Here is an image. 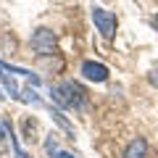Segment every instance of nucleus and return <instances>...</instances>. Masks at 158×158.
Segmentation results:
<instances>
[{"label": "nucleus", "mask_w": 158, "mask_h": 158, "mask_svg": "<svg viewBox=\"0 0 158 158\" xmlns=\"http://www.w3.org/2000/svg\"><path fill=\"white\" fill-rule=\"evenodd\" d=\"M50 95L61 108H79L85 103V90H82L77 82H66V85H61V87H53Z\"/></svg>", "instance_id": "1"}, {"label": "nucleus", "mask_w": 158, "mask_h": 158, "mask_svg": "<svg viewBox=\"0 0 158 158\" xmlns=\"http://www.w3.org/2000/svg\"><path fill=\"white\" fill-rule=\"evenodd\" d=\"M90 16H92V21H95L98 32H100L106 40H111L113 34H116V16H113L111 11H106V8H100V6H92Z\"/></svg>", "instance_id": "2"}, {"label": "nucleus", "mask_w": 158, "mask_h": 158, "mask_svg": "<svg viewBox=\"0 0 158 158\" xmlns=\"http://www.w3.org/2000/svg\"><path fill=\"white\" fill-rule=\"evenodd\" d=\"M32 48L40 53V56H50L56 50V34L50 29H37L32 34Z\"/></svg>", "instance_id": "3"}, {"label": "nucleus", "mask_w": 158, "mask_h": 158, "mask_svg": "<svg viewBox=\"0 0 158 158\" xmlns=\"http://www.w3.org/2000/svg\"><path fill=\"white\" fill-rule=\"evenodd\" d=\"M82 74H85L90 82H106L108 79V69L103 63H95V61H85L82 63Z\"/></svg>", "instance_id": "4"}, {"label": "nucleus", "mask_w": 158, "mask_h": 158, "mask_svg": "<svg viewBox=\"0 0 158 158\" xmlns=\"http://www.w3.org/2000/svg\"><path fill=\"white\" fill-rule=\"evenodd\" d=\"M145 153H148V142L142 140V137H135V140L127 145L124 158H145Z\"/></svg>", "instance_id": "5"}, {"label": "nucleus", "mask_w": 158, "mask_h": 158, "mask_svg": "<svg viewBox=\"0 0 158 158\" xmlns=\"http://www.w3.org/2000/svg\"><path fill=\"white\" fill-rule=\"evenodd\" d=\"M19 100H24V103H40V98H37V92L32 90V87H27V90L21 92V98Z\"/></svg>", "instance_id": "6"}, {"label": "nucleus", "mask_w": 158, "mask_h": 158, "mask_svg": "<svg viewBox=\"0 0 158 158\" xmlns=\"http://www.w3.org/2000/svg\"><path fill=\"white\" fill-rule=\"evenodd\" d=\"M53 118H56L58 124H61V127H63V129H66V132H69V135H71V127H69V121H66V118H63V113H61V111H53Z\"/></svg>", "instance_id": "7"}, {"label": "nucleus", "mask_w": 158, "mask_h": 158, "mask_svg": "<svg viewBox=\"0 0 158 158\" xmlns=\"http://www.w3.org/2000/svg\"><path fill=\"white\" fill-rule=\"evenodd\" d=\"M148 79H150V85H153V87H158V69H153Z\"/></svg>", "instance_id": "8"}, {"label": "nucleus", "mask_w": 158, "mask_h": 158, "mask_svg": "<svg viewBox=\"0 0 158 158\" xmlns=\"http://www.w3.org/2000/svg\"><path fill=\"white\" fill-rule=\"evenodd\" d=\"M58 158H77V156H71V153H61Z\"/></svg>", "instance_id": "9"}, {"label": "nucleus", "mask_w": 158, "mask_h": 158, "mask_svg": "<svg viewBox=\"0 0 158 158\" xmlns=\"http://www.w3.org/2000/svg\"><path fill=\"white\" fill-rule=\"evenodd\" d=\"M3 135H6V127H3V124H0V140H3Z\"/></svg>", "instance_id": "10"}, {"label": "nucleus", "mask_w": 158, "mask_h": 158, "mask_svg": "<svg viewBox=\"0 0 158 158\" xmlns=\"http://www.w3.org/2000/svg\"><path fill=\"white\" fill-rule=\"evenodd\" d=\"M153 27H156V29H158V16H153Z\"/></svg>", "instance_id": "11"}, {"label": "nucleus", "mask_w": 158, "mask_h": 158, "mask_svg": "<svg viewBox=\"0 0 158 158\" xmlns=\"http://www.w3.org/2000/svg\"><path fill=\"white\" fill-rule=\"evenodd\" d=\"M3 98H8V95H3V90H0V100H3Z\"/></svg>", "instance_id": "12"}]
</instances>
